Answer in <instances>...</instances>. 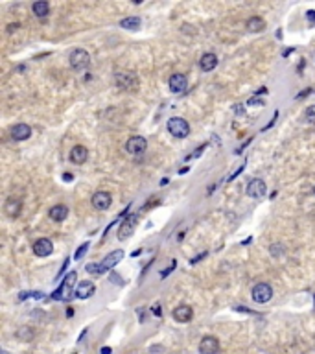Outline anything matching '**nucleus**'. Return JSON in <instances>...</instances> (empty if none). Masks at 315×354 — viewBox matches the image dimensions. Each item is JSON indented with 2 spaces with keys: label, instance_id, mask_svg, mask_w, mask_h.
I'll return each mask as SVG.
<instances>
[{
  "label": "nucleus",
  "instance_id": "23",
  "mask_svg": "<svg viewBox=\"0 0 315 354\" xmlns=\"http://www.w3.org/2000/svg\"><path fill=\"white\" fill-rule=\"evenodd\" d=\"M140 24H142V20H140V17H137V15H135V17L131 15V17H126V19L120 20L122 28L129 30V32H137V30L140 28Z\"/></svg>",
  "mask_w": 315,
  "mask_h": 354
},
{
  "label": "nucleus",
  "instance_id": "34",
  "mask_svg": "<svg viewBox=\"0 0 315 354\" xmlns=\"http://www.w3.org/2000/svg\"><path fill=\"white\" fill-rule=\"evenodd\" d=\"M19 28H20L19 22H15V24H10V26H8V33H13V32H17Z\"/></svg>",
  "mask_w": 315,
  "mask_h": 354
},
{
  "label": "nucleus",
  "instance_id": "1",
  "mask_svg": "<svg viewBox=\"0 0 315 354\" xmlns=\"http://www.w3.org/2000/svg\"><path fill=\"white\" fill-rule=\"evenodd\" d=\"M76 280H78V273L76 271H70L68 275L65 277V280L61 282V286L54 291V299H59V301H68V299H72L74 295V284Z\"/></svg>",
  "mask_w": 315,
  "mask_h": 354
},
{
  "label": "nucleus",
  "instance_id": "21",
  "mask_svg": "<svg viewBox=\"0 0 315 354\" xmlns=\"http://www.w3.org/2000/svg\"><path fill=\"white\" fill-rule=\"evenodd\" d=\"M32 11H33L35 17L43 19V17H47L48 13H50V4H48L47 0H37V2L32 4Z\"/></svg>",
  "mask_w": 315,
  "mask_h": 354
},
{
  "label": "nucleus",
  "instance_id": "3",
  "mask_svg": "<svg viewBox=\"0 0 315 354\" xmlns=\"http://www.w3.org/2000/svg\"><path fill=\"white\" fill-rule=\"evenodd\" d=\"M166 128H168V133L173 135L175 139H186V137L190 135V126H188V122H186L185 118H179V116L170 118L166 124Z\"/></svg>",
  "mask_w": 315,
  "mask_h": 354
},
{
  "label": "nucleus",
  "instance_id": "7",
  "mask_svg": "<svg viewBox=\"0 0 315 354\" xmlns=\"http://www.w3.org/2000/svg\"><path fill=\"white\" fill-rule=\"evenodd\" d=\"M91 203L96 210H107L112 203V197L109 192H105V190H98V192H94L93 199H91Z\"/></svg>",
  "mask_w": 315,
  "mask_h": 354
},
{
  "label": "nucleus",
  "instance_id": "2",
  "mask_svg": "<svg viewBox=\"0 0 315 354\" xmlns=\"http://www.w3.org/2000/svg\"><path fill=\"white\" fill-rule=\"evenodd\" d=\"M114 83L118 85L124 91H129V93H137L139 91V78L133 74V72H127V70H120L114 76Z\"/></svg>",
  "mask_w": 315,
  "mask_h": 354
},
{
  "label": "nucleus",
  "instance_id": "25",
  "mask_svg": "<svg viewBox=\"0 0 315 354\" xmlns=\"http://www.w3.org/2000/svg\"><path fill=\"white\" fill-rule=\"evenodd\" d=\"M269 251H271V257L280 258V257L286 255V245H284V243H273V245L269 247Z\"/></svg>",
  "mask_w": 315,
  "mask_h": 354
},
{
  "label": "nucleus",
  "instance_id": "41",
  "mask_svg": "<svg viewBox=\"0 0 315 354\" xmlns=\"http://www.w3.org/2000/svg\"><path fill=\"white\" fill-rule=\"evenodd\" d=\"M2 354H8V353H2Z\"/></svg>",
  "mask_w": 315,
  "mask_h": 354
},
{
  "label": "nucleus",
  "instance_id": "30",
  "mask_svg": "<svg viewBox=\"0 0 315 354\" xmlns=\"http://www.w3.org/2000/svg\"><path fill=\"white\" fill-rule=\"evenodd\" d=\"M306 19H308V24L310 26H315V10H310L306 13Z\"/></svg>",
  "mask_w": 315,
  "mask_h": 354
},
{
  "label": "nucleus",
  "instance_id": "8",
  "mask_svg": "<svg viewBox=\"0 0 315 354\" xmlns=\"http://www.w3.org/2000/svg\"><path fill=\"white\" fill-rule=\"evenodd\" d=\"M146 148H148V140L144 139V137H131L129 140H127V144H126V149H127V153H131V155H142L144 151H146Z\"/></svg>",
  "mask_w": 315,
  "mask_h": 354
},
{
  "label": "nucleus",
  "instance_id": "17",
  "mask_svg": "<svg viewBox=\"0 0 315 354\" xmlns=\"http://www.w3.org/2000/svg\"><path fill=\"white\" fill-rule=\"evenodd\" d=\"M89 159V149L81 146V144H78L74 148L70 149V162H74V164H83L85 161Z\"/></svg>",
  "mask_w": 315,
  "mask_h": 354
},
{
  "label": "nucleus",
  "instance_id": "18",
  "mask_svg": "<svg viewBox=\"0 0 315 354\" xmlns=\"http://www.w3.org/2000/svg\"><path fill=\"white\" fill-rule=\"evenodd\" d=\"M218 66V56L212 54V52H208V54H203L201 59H199V68L203 70V72H210Z\"/></svg>",
  "mask_w": 315,
  "mask_h": 354
},
{
  "label": "nucleus",
  "instance_id": "27",
  "mask_svg": "<svg viewBox=\"0 0 315 354\" xmlns=\"http://www.w3.org/2000/svg\"><path fill=\"white\" fill-rule=\"evenodd\" d=\"M87 249H89V242H85V243H81L79 247H78V251H76V255H74V260H79L81 257H83L85 253H87Z\"/></svg>",
  "mask_w": 315,
  "mask_h": 354
},
{
  "label": "nucleus",
  "instance_id": "24",
  "mask_svg": "<svg viewBox=\"0 0 315 354\" xmlns=\"http://www.w3.org/2000/svg\"><path fill=\"white\" fill-rule=\"evenodd\" d=\"M15 336H17V339H20V341H32V339H33V336H35V330H33L32 326L24 325V326H20L19 330L15 332Z\"/></svg>",
  "mask_w": 315,
  "mask_h": 354
},
{
  "label": "nucleus",
  "instance_id": "15",
  "mask_svg": "<svg viewBox=\"0 0 315 354\" xmlns=\"http://www.w3.org/2000/svg\"><path fill=\"white\" fill-rule=\"evenodd\" d=\"M124 258V251H112V253H109L105 258H103L102 262H100V266H102V270L103 271H107V270H112L114 266H118V262Z\"/></svg>",
  "mask_w": 315,
  "mask_h": 354
},
{
  "label": "nucleus",
  "instance_id": "26",
  "mask_svg": "<svg viewBox=\"0 0 315 354\" xmlns=\"http://www.w3.org/2000/svg\"><path fill=\"white\" fill-rule=\"evenodd\" d=\"M304 116H306V122H310V124H315V103H314V105H310V107L306 109Z\"/></svg>",
  "mask_w": 315,
  "mask_h": 354
},
{
  "label": "nucleus",
  "instance_id": "6",
  "mask_svg": "<svg viewBox=\"0 0 315 354\" xmlns=\"http://www.w3.org/2000/svg\"><path fill=\"white\" fill-rule=\"evenodd\" d=\"M137 222H139V214L127 216V218L122 222L120 227H118V238H120V240H127L129 236H133L135 229H137Z\"/></svg>",
  "mask_w": 315,
  "mask_h": 354
},
{
  "label": "nucleus",
  "instance_id": "39",
  "mask_svg": "<svg viewBox=\"0 0 315 354\" xmlns=\"http://www.w3.org/2000/svg\"><path fill=\"white\" fill-rule=\"evenodd\" d=\"M65 181H72V176H70V174H65Z\"/></svg>",
  "mask_w": 315,
  "mask_h": 354
},
{
  "label": "nucleus",
  "instance_id": "10",
  "mask_svg": "<svg viewBox=\"0 0 315 354\" xmlns=\"http://www.w3.org/2000/svg\"><path fill=\"white\" fill-rule=\"evenodd\" d=\"M168 87H170V91L173 94H181L186 91V87H188V80H186L185 74H181V72H177L170 78V81H168Z\"/></svg>",
  "mask_w": 315,
  "mask_h": 354
},
{
  "label": "nucleus",
  "instance_id": "37",
  "mask_svg": "<svg viewBox=\"0 0 315 354\" xmlns=\"http://www.w3.org/2000/svg\"><path fill=\"white\" fill-rule=\"evenodd\" d=\"M153 314H155V316H160V310H158V306H153Z\"/></svg>",
  "mask_w": 315,
  "mask_h": 354
},
{
  "label": "nucleus",
  "instance_id": "35",
  "mask_svg": "<svg viewBox=\"0 0 315 354\" xmlns=\"http://www.w3.org/2000/svg\"><path fill=\"white\" fill-rule=\"evenodd\" d=\"M251 105V103H252V105H262V100H249V102H247Z\"/></svg>",
  "mask_w": 315,
  "mask_h": 354
},
{
  "label": "nucleus",
  "instance_id": "28",
  "mask_svg": "<svg viewBox=\"0 0 315 354\" xmlns=\"http://www.w3.org/2000/svg\"><path fill=\"white\" fill-rule=\"evenodd\" d=\"M87 271H89V273H93V275H102L103 273L100 264H89V266H87Z\"/></svg>",
  "mask_w": 315,
  "mask_h": 354
},
{
  "label": "nucleus",
  "instance_id": "40",
  "mask_svg": "<svg viewBox=\"0 0 315 354\" xmlns=\"http://www.w3.org/2000/svg\"><path fill=\"white\" fill-rule=\"evenodd\" d=\"M314 196H315V187H314Z\"/></svg>",
  "mask_w": 315,
  "mask_h": 354
},
{
  "label": "nucleus",
  "instance_id": "22",
  "mask_svg": "<svg viewBox=\"0 0 315 354\" xmlns=\"http://www.w3.org/2000/svg\"><path fill=\"white\" fill-rule=\"evenodd\" d=\"M247 30H249L251 33H260V32L266 30V20L262 19V17H251L247 20Z\"/></svg>",
  "mask_w": 315,
  "mask_h": 354
},
{
  "label": "nucleus",
  "instance_id": "20",
  "mask_svg": "<svg viewBox=\"0 0 315 354\" xmlns=\"http://www.w3.org/2000/svg\"><path fill=\"white\" fill-rule=\"evenodd\" d=\"M48 216L54 220V222H65L66 216H68V207L66 205H56L50 209Z\"/></svg>",
  "mask_w": 315,
  "mask_h": 354
},
{
  "label": "nucleus",
  "instance_id": "36",
  "mask_svg": "<svg viewBox=\"0 0 315 354\" xmlns=\"http://www.w3.org/2000/svg\"><path fill=\"white\" fill-rule=\"evenodd\" d=\"M262 93H268V89L266 87H260L258 91H256V94H262Z\"/></svg>",
  "mask_w": 315,
  "mask_h": 354
},
{
  "label": "nucleus",
  "instance_id": "16",
  "mask_svg": "<svg viewBox=\"0 0 315 354\" xmlns=\"http://www.w3.org/2000/svg\"><path fill=\"white\" fill-rule=\"evenodd\" d=\"M30 135H32V128L28 124H17L11 128V139L17 140V142L30 139Z\"/></svg>",
  "mask_w": 315,
  "mask_h": 354
},
{
  "label": "nucleus",
  "instance_id": "4",
  "mask_svg": "<svg viewBox=\"0 0 315 354\" xmlns=\"http://www.w3.org/2000/svg\"><path fill=\"white\" fill-rule=\"evenodd\" d=\"M68 59H70V66H72L74 70H78V72L89 68V65H91V56H89V52L83 50V48H76Z\"/></svg>",
  "mask_w": 315,
  "mask_h": 354
},
{
  "label": "nucleus",
  "instance_id": "12",
  "mask_svg": "<svg viewBox=\"0 0 315 354\" xmlns=\"http://www.w3.org/2000/svg\"><path fill=\"white\" fill-rule=\"evenodd\" d=\"M220 351V341L216 336H205L199 343V353L201 354H216Z\"/></svg>",
  "mask_w": 315,
  "mask_h": 354
},
{
  "label": "nucleus",
  "instance_id": "13",
  "mask_svg": "<svg viewBox=\"0 0 315 354\" xmlns=\"http://www.w3.org/2000/svg\"><path fill=\"white\" fill-rule=\"evenodd\" d=\"M33 253L37 255V257H50L52 251H54V243L52 240H48V238H39L37 242L33 243Z\"/></svg>",
  "mask_w": 315,
  "mask_h": 354
},
{
  "label": "nucleus",
  "instance_id": "19",
  "mask_svg": "<svg viewBox=\"0 0 315 354\" xmlns=\"http://www.w3.org/2000/svg\"><path fill=\"white\" fill-rule=\"evenodd\" d=\"M96 291V286H94L91 280H83L78 284V290H76V297L79 299H89Z\"/></svg>",
  "mask_w": 315,
  "mask_h": 354
},
{
  "label": "nucleus",
  "instance_id": "33",
  "mask_svg": "<svg viewBox=\"0 0 315 354\" xmlns=\"http://www.w3.org/2000/svg\"><path fill=\"white\" fill-rule=\"evenodd\" d=\"M111 282L112 284H122V277L116 273H111Z\"/></svg>",
  "mask_w": 315,
  "mask_h": 354
},
{
  "label": "nucleus",
  "instance_id": "14",
  "mask_svg": "<svg viewBox=\"0 0 315 354\" xmlns=\"http://www.w3.org/2000/svg\"><path fill=\"white\" fill-rule=\"evenodd\" d=\"M172 316H173V319H175L177 323H188L194 317V310H192V306H188V305H179L173 310Z\"/></svg>",
  "mask_w": 315,
  "mask_h": 354
},
{
  "label": "nucleus",
  "instance_id": "5",
  "mask_svg": "<svg viewBox=\"0 0 315 354\" xmlns=\"http://www.w3.org/2000/svg\"><path fill=\"white\" fill-rule=\"evenodd\" d=\"M251 297H252L254 303H258V305H266V303H269L271 297H273V288H271V284H268V282H258V284L252 288V291H251Z\"/></svg>",
  "mask_w": 315,
  "mask_h": 354
},
{
  "label": "nucleus",
  "instance_id": "9",
  "mask_svg": "<svg viewBox=\"0 0 315 354\" xmlns=\"http://www.w3.org/2000/svg\"><path fill=\"white\" fill-rule=\"evenodd\" d=\"M268 192V187H266V181L264 179H252L249 185H247V196L254 197V199H260V197L266 196Z\"/></svg>",
  "mask_w": 315,
  "mask_h": 354
},
{
  "label": "nucleus",
  "instance_id": "32",
  "mask_svg": "<svg viewBox=\"0 0 315 354\" xmlns=\"http://www.w3.org/2000/svg\"><path fill=\"white\" fill-rule=\"evenodd\" d=\"M205 257H206V251L201 253V255H197V257H194V258L190 260V266H194V264H197V262H199V260H203Z\"/></svg>",
  "mask_w": 315,
  "mask_h": 354
},
{
  "label": "nucleus",
  "instance_id": "29",
  "mask_svg": "<svg viewBox=\"0 0 315 354\" xmlns=\"http://www.w3.org/2000/svg\"><path fill=\"white\" fill-rule=\"evenodd\" d=\"M208 148V146H206V144H201V146H199V148L195 149L194 153H192V155H188V157H186V161H192V159H195V157H199V155H201V153H203L205 149Z\"/></svg>",
  "mask_w": 315,
  "mask_h": 354
},
{
  "label": "nucleus",
  "instance_id": "31",
  "mask_svg": "<svg viewBox=\"0 0 315 354\" xmlns=\"http://www.w3.org/2000/svg\"><path fill=\"white\" fill-rule=\"evenodd\" d=\"M175 268H177V262H173V264H172V266H170V268H168V270L160 271V277H162V279H166L168 275H170V273H172V271L175 270Z\"/></svg>",
  "mask_w": 315,
  "mask_h": 354
},
{
  "label": "nucleus",
  "instance_id": "11",
  "mask_svg": "<svg viewBox=\"0 0 315 354\" xmlns=\"http://www.w3.org/2000/svg\"><path fill=\"white\" fill-rule=\"evenodd\" d=\"M4 212H6V216L11 218V220L19 218L20 212H22V201H20L19 197H10V199L4 203Z\"/></svg>",
  "mask_w": 315,
  "mask_h": 354
},
{
  "label": "nucleus",
  "instance_id": "38",
  "mask_svg": "<svg viewBox=\"0 0 315 354\" xmlns=\"http://www.w3.org/2000/svg\"><path fill=\"white\" fill-rule=\"evenodd\" d=\"M102 354H111V349H109V347H105V349H102Z\"/></svg>",
  "mask_w": 315,
  "mask_h": 354
}]
</instances>
